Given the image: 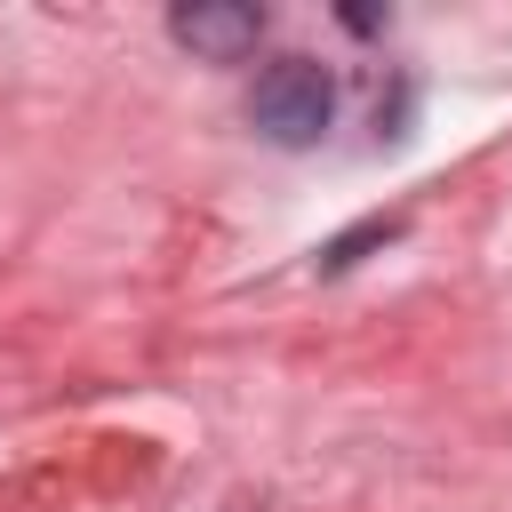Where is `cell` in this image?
Masks as SVG:
<instances>
[{
    "instance_id": "1",
    "label": "cell",
    "mask_w": 512,
    "mask_h": 512,
    "mask_svg": "<svg viewBox=\"0 0 512 512\" xmlns=\"http://www.w3.org/2000/svg\"><path fill=\"white\" fill-rule=\"evenodd\" d=\"M328 112H336V80H328V64H312V56H280V64H264L256 88H248V120H256L272 144H320Z\"/></svg>"
},
{
    "instance_id": "2",
    "label": "cell",
    "mask_w": 512,
    "mask_h": 512,
    "mask_svg": "<svg viewBox=\"0 0 512 512\" xmlns=\"http://www.w3.org/2000/svg\"><path fill=\"white\" fill-rule=\"evenodd\" d=\"M168 32L184 40V48H200V56H248L256 48V32H264V16L256 8H240V0H192V8H176L168 16Z\"/></svg>"
}]
</instances>
